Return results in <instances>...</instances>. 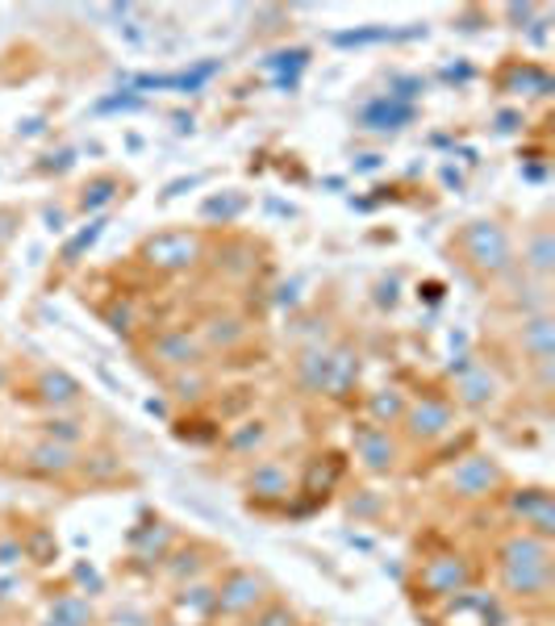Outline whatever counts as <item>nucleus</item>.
I'll return each mask as SVG.
<instances>
[{
    "label": "nucleus",
    "instance_id": "1",
    "mask_svg": "<svg viewBox=\"0 0 555 626\" xmlns=\"http://www.w3.org/2000/svg\"><path fill=\"white\" fill-rule=\"evenodd\" d=\"M502 572L505 589L514 598H547L552 589V547L547 539L518 535L502 547Z\"/></svg>",
    "mask_w": 555,
    "mask_h": 626
},
{
    "label": "nucleus",
    "instance_id": "2",
    "mask_svg": "<svg viewBox=\"0 0 555 626\" xmlns=\"http://www.w3.org/2000/svg\"><path fill=\"white\" fill-rule=\"evenodd\" d=\"M502 485V468L493 460H484V456H468L464 463H455V472H451V489L459 493V497H489V493Z\"/></svg>",
    "mask_w": 555,
    "mask_h": 626
},
{
    "label": "nucleus",
    "instance_id": "3",
    "mask_svg": "<svg viewBox=\"0 0 555 626\" xmlns=\"http://www.w3.org/2000/svg\"><path fill=\"white\" fill-rule=\"evenodd\" d=\"M401 422L409 426V435L414 438L430 443V438H443L451 431V406L447 401H439V397H422V401L405 406Z\"/></svg>",
    "mask_w": 555,
    "mask_h": 626
},
{
    "label": "nucleus",
    "instance_id": "4",
    "mask_svg": "<svg viewBox=\"0 0 555 626\" xmlns=\"http://www.w3.org/2000/svg\"><path fill=\"white\" fill-rule=\"evenodd\" d=\"M422 580L434 598H451V593H459L468 585V564L459 555H439V560L426 564Z\"/></svg>",
    "mask_w": 555,
    "mask_h": 626
},
{
    "label": "nucleus",
    "instance_id": "5",
    "mask_svg": "<svg viewBox=\"0 0 555 626\" xmlns=\"http://www.w3.org/2000/svg\"><path fill=\"white\" fill-rule=\"evenodd\" d=\"M260 601H264V580H260L255 572H235L230 585L217 593V605H222L226 614H247V610H255Z\"/></svg>",
    "mask_w": 555,
    "mask_h": 626
},
{
    "label": "nucleus",
    "instance_id": "6",
    "mask_svg": "<svg viewBox=\"0 0 555 626\" xmlns=\"http://www.w3.org/2000/svg\"><path fill=\"white\" fill-rule=\"evenodd\" d=\"M355 456L364 460L368 472H389L396 463V443L389 438L384 426H368V431H360V438H355Z\"/></svg>",
    "mask_w": 555,
    "mask_h": 626
},
{
    "label": "nucleus",
    "instance_id": "7",
    "mask_svg": "<svg viewBox=\"0 0 555 626\" xmlns=\"http://www.w3.org/2000/svg\"><path fill=\"white\" fill-rule=\"evenodd\" d=\"M514 510H518L522 522L534 526L543 539L552 535V497H547V489H527L522 497H514Z\"/></svg>",
    "mask_w": 555,
    "mask_h": 626
},
{
    "label": "nucleus",
    "instance_id": "8",
    "mask_svg": "<svg viewBox=\"0 0 555 626\" xmlns=\"http://www.w3.org/2000/svg\"><path fill=\"white\" fill-rule=\"evenodd\" d=\"M251 493H260V497H285V493H289V472L276 460L260 463V468L251 472Z\"/></svg>",
    "mask_w": 555,
    "mask_h": 626
},
{
    "label": "nucleus",
    "instance_id": "9",
    "mask_svg": "<svg viewBox=\"0 0 555 626\" xmlns=\"http://www.w3.org/2000/svg\"><path fill=\"white\" fill-rule=\"evenodd\" d=\"M159 355H163V363H172V368H188V363H197V359H201L197 343H192L188 334H172V338H159Z\"/></svg>",
    "mask_w": 555,
    "mask_h": 626
},
{
    "label": "nucleus",
    "instance_id": "10",
    "mask_svg": "<svg viewBox=\"0 0 555 626\" xmlns=\"http://www.w3.org/2000/svg\"><path fill=\"white\" fill-rule=\"evenodd\" d=\"M459 393H464V401H468V406H484V401H493V381H489V372H480V368H476L472 376H464V381H459Z\"/></svg>",
    "mask_w": 555,
    "mask_h": 626
},
{
    "label": "nucleus",
    "instance_id": "11",
    "mask_svg": "<svg viewBox=\"0 0 555 626\" xmlns=\"http://www.w3.org/2000/svg\"><path fill=\"white\" fill-rule=\"evenodd\" d=\"M260 626H292V618L285 610H267L264 618H260Z\"/></svg>",
    "mask_w": 555,
    "mask_h": 626
}]
</instances>
